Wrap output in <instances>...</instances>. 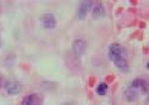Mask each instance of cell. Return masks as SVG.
<instances>
[{"label":"cell","instance_id":"cell-1","mask_svg":"<svg viewBox=\"0 0 149 105\" xmlns=\"http://www.w3.org/2000/svg\"><path fill=\"white\" fill-rule=\"evenodd\" d=\"M123 47L118 43H113L109 48V59L114 63L116 68L120 71L127 72L128 71V63L125 59Z\"/></svg>","mask_w":149,"mask_h":105},{"label":"cell","instance_id":"cell-2","mask_svg":"<svg viewBox=\"0 0 149 105\" xmlns=\"http://www.w3.org/2000/svg\"><path fill=\"white\" fill-rule=\"evenodd\" d=\"M93 3L92 1H89V0L80 2L77 10V18L79 19V20L85 19L86 16H87V14L89 13V11L93 9Z\"/></svg>","mask_w":149,"mask_h":105},{"label":"cell","instance_id":"cell-3","mask_svg":"<svg viewBox=\"0 0 149 105\" xmlns=\"http://www.w3.org/2000/svg\"><path fill=\"white\" fill-rule=\"evenodd\" d=\"M40 22L42 25L44 26L45 28H47V29L55 28L57 25V19L55 17V15L52 13L42 14L40 18Z\"/></svg>","mask_w":149,"mask_h":105},{"label":"cell","instance_id":"cell-4","mask_svg":"<svg viewBox=\"0 0 149 105\" xmlns=\"http://www.w3.org/2000/svg\"><path fill=\"white\" fill-rule=\"evenodd\" d=\"M4 88L10 95H17L21 91V84L16 81L7 80L4 83Z\"/></svg>","mask_w":149,"mask_h":105},{"label":"cell","instance_id":"cell-5","mask_svg":"<svg viewBox=\"0 0 149 105\" xmlns=\"http://www.w3.org/2000/svg\"><path fill=\"white\" fill-rule=\"evenodd\" d=\"M86 50V43L83 40H76L73 41L72 43V51L74 53V54L77 57L81 56L82 54L85 53Z\"/></svg>","mask_w":149,"mask_h":105},{"label":"cell","instance_id":"cell-6","mask_svg":"<svg viewBox=\"0 0 149 105\" xmlns=\"http://www.w3.org/2000/svg\"><path fill=\"white\" fill-rule=\"evenodd\" d=\"M139 90L137 88L129 86L124 92V96L127 102H135L139 98Z\"/></svg>","mask_w":149,"mask_h":105},{"label":"cell","instance_id":"cell-7","mask_svg":"<svg viewBox=\"0 0 149 105\" xmlns=\"http://www.w3.org/2000/svg\"><path fill=\"white\" fill-rule=\"evenodd\" d=\"M130 86L137 88L138 90L141 89L143 93H148L149 92V84L146 81H144L143 79H140V78H137L135 80H133L132 84H130Z\"/></svg>","mask_w":149,"mask_h":105},{"label":"cell","instance_id":"cell-8","mask_svg":"<svg viewBox=\"0 0 149 105\" xmlns=\"http://www.w3.org/2000/svg\"><path fill=\"white\" fill-rule=\"evenodd\" d=\"M105 9L104 6L101 3L95 4V7H93V16L95 18H100L105 16Z\"/></svg>","mask_w":149,"mask_h":105},{"label":"cell","instance_id":"cell-9","mask_svg":"<svg viewBox=\"0 0 149 105\" xmlns=\"http://www.w3.org/2000/svg\"><path fill=\"white\" fill-rule=\"evenodd\" d=\"M108 92V84L106 83H101L97 85L96 87V93L100 96H104Z\"/></svg>","mask_w":149,"mask_h":105},{"label":"cell","instance_id":"cell-10","mask_svg":"<svg viewBox=\"0 0 149 105\" xmlns=\"http://www.w3.org/2000/svg\"><path fill=\"white\" fill-rule=\"evenodd\" d=\"M34 102H35V95L29 94V95H26L24 97L21 105H33Z\"/></svg>","mask_w":149,"mask_h":105},{"label":"cell","instance_id":"cell-11","mask_svg":"<svg viewBox=\"0 0 149 105\" xmlns=\"http://www.w3.org/2000/svg\"><path fill=\"white\" fill-rule=\"evenodd\" d=\"M41 87L45 90H52V89L56 88V84L49 81H42L41 83Z\"/></svg>","mask_w":149,"mask_h":105},{"label":"cell","instance_id":"cell-12","mask_svg":"<svg viewBox=\"0 0 149 105\" xmlns=\"http://www.w3.org/2000/svg\"><path fill=\"white\" fill-rule=\"evenodd\" d=\"M146 103H147V104L149 105V96L147 97V99H146Z\"/></svg>","mask_w":149,"mask_h":105},{"label":"cell","instance_id":"cell-13","mask_svg":"<svg viewBox=\"0 0 149 105\" xmlns=\"http://www.w3.org/2000/svg\"><path fill=\"white\" fill-rule=\"evenodd\" d=\"M146 67H147V69H149V62L147 63V65H146Z\"/></svg>","mask_w":149,"mask_h":105}]
</instances>
